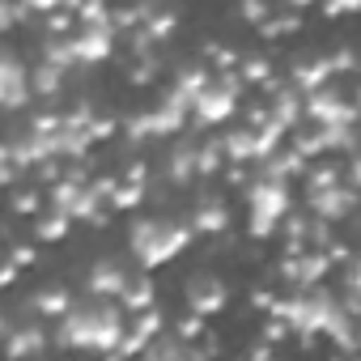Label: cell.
<instances>
[{
	"label": "cell",
	"mask_w": 361,
	"mask_h": 361,
	"mask_svg": "<svg viewBox=\"0 0 361 361\" xmlns=\"http://www.w3.org/2000/svg\"><path fill=\"white\" fill-rule=\"evenodd\" d=\"M123 306L119 298H94L85 306H73L64 319H60V331L56 340L68 344V348H85V353H115L128 323H123Z\"/></svg>",
	"instance_id": "obj_1"
},
{
	"label": "cell",
	"mask_w": 361,
	"mask_h": 361,
	"mask_svg": "<svg viewBox=\"0 0 361 361\" xmlns=\"http://www.w3.org/2000/svg\"><path fill=\"white\" fill-rule=\"evenodd\" d=\"M192 238H196V226L192 221H161V217H140L128 230V247H132V255L145 268L170 264L174 255H183L192 247Z\"/></svg>",
	"instance_id": "obj_2"
},
{
	"label": "cell",
	"mask_w": 361,
	"mask_h": 361,
	"mask_svg": "<svg viewBox=\"0 0 361 361\" xmlns=\"http://www.w3.org/2000/svg\"><path fill=\"white\" fill-rule=\"evenodd\" d=\"M285 217H289V183L285 178H268V174L251 178L247 183V221H251L247 230H251V238L264 243V238L281 234Z\"/></svg>",
	"instance_id": "obj_3"
},
{
	"label": "cell",
	"mask_w": 361,
	"mask_h": 361,
	"mask_svg": "<svg viewBox=\"0 0 361 361\" xmlns=\"http://www.w3.org/2000/svg\"><path fill=\"white\" fill-rule=\"evenodd\" d=\"M243 90H247V81L238 77V68H234V73H217V77H213V81L200 90L192 119H196L200 128L230 123V119H234V111H238V98H243Z\"/></svg>",
	"instance_id": "obj_4"
},
{
	"label": "cell",
	"mask_w": 361,
	"mask_h": 361,
	"mask_svg": "<svg viewBox=\"0 0 361 361\" xmlns=\"http://www.w3.org/2000/svg\"><path fill=\"white\" fill-rule=\"evenodd\" d=\"M306 119L310 123H361V111L348 94H340V85H319L306 90Z\"/></svg>",
	"instance_id": "obj_5"
},
{
	"label": "cell",
	"mask_w": 361,
	"mask_h": 361,
	"mask_svg": "<svg viewBox=\"0 0 361 361\" xmlns=\"http://www.w3.org/2000/svg\"><path fill=\"white\" fill-rule=\"evenodd\" d=\"M77 64H106L115 56V26L111 22H81L73 35Z\"/></svg>",
	"instance_id": "obj_6"
},
{
	"label": "cell",
	"mask_w": 361,
	"mask_h": 361,
	"mask_svg": "<svg viewBox=\"0 0 361 361\" xmlns=\"http://www.w3.org/2000/svg\"><path fill=\"white\" fill-rule=\"evenodd\" d=\"M357 204H361V188H353L348 178L336 188H323V192H306V209L314 217H327V221H344Z\"/></svg>",
	"instance_id": "obj_7"
},
{
	"label": "cell",
	"mask_w": 361,
	"mask_h": 361,
	"mask_svg": "<svg viewBox=\"0 0 361 361\" xmlns=\"http://www.w3.org/2000/svg\"><path fill=\"white\" fill-rule=\"evenodd\" d=\"M166 331V319H161V310L157 306H149V310H140V314H132V327L123 331V340H119V357H136V353H145L157 336Z\"/></svg>",
	"instance_id": "obj_8"
},
{
	"label": "cell",
	"mask_w": 361,
	"mask_h": 361,
	"mask_svg": "<svg viewBox=\"0 0 361 361\" xmlns=\"http://www.w3.org/2000/svg\"><path fill=\"white\" fill-rule=\"evenodd\" d=\"M30 98H35V81H30V73L22 68L18 51L9 47V51H5V85H0V102H5V111H22Z\"/></svg>",
	"instance_id": "obj_9"
},
{
	"label": "cell",
	"mask_w": 361,
	"mask_h": 361,
	"mask_svg": "<svg viewBox=\"0 0 361 361\" xmlns=\"http://www.w3.org/2000/svg\"><path fill=\"white\" fill-rule=\"evenodd\" d=\"M226 302H230V293H226V285L217 276H192L188 281V310L213 319V314L226 310Z\"/></svg>",
	"instance_id": "obj_10"
},
{
	"label": "cell",
	"mask_w": 361,
	"mask_h": 361,
	"mask_svg": "<svg viewBox=\"0 0 361 361\" xmlns=\"http://www.w3.org/2000/svg\"><path fill=\"white\" fill-rule=\"evenodd\" d=\"M128 272L115 264V259H94V268L85 272V289L94 293V298H119L123 289H128Z\"/></svg>",
	"instance_id": "obj_11"
},
{
	"label": "cell",
	"mask_w": 361,
	"mask_h": 361,
	"mask_svg": "<svg viewBox=\"0 0 361 361\" xmlns=\"http://www.w3.org/2000/svg\"><path fill=\"white\" fill-rule=\"evenodd\" d=\"M43 348H47L43 327L5 319V353H9V357H35V353H43Z\"/></svg>",
	"instance_id": "obj_12"
},
{
	"label": "cell",
	"mask_w": 361,
	"mask_h": 361,
	"mask_svg": "<svg viewBox=\"0 0 361 361\" xmlns=\"http://www.w3.org/2000/svg\"><path fill=\"white\" fill-rule=\"evenodd\" d=\"M336 73H331V56H298L293 64H289V81L306 94V90H319V85H327Z\"/></svg>",
	"instance_id": "obj_13"
},
{
	"label": "cell",
	"mask_w": 361,
	"mask_h": 361,
	"mask_svg": "<svg viewBox=\"0 0 361 361\" xmlns=\"http://www.w3.org/2000/svg\"><path fill=\"white\" fill-rule=\"evenodd\" d=\"M73 234V217L68 213H60V209H51L47 204V213H39V217H30V238L35 243H64Z\"/></svg>",
	"instance_id": "obj_14"
},
{
	"label": "cell",
	"mask_w": 361,
	"mask_h": 361,
	"mask_svg": "<svg viewBox=\"0 0 361 361\" xmlns=\"http://www.w3.org/2000/svg\"><path fill=\"white\" fill-rule=\"evenodd\" d=\"M192 226H196V234H226V230H230V209H226V200H217V196L196 200Z\"/></svg>",
	"instance_id": "obj_15"
},
{
	"label": "cell",
	"mask_w": 361,
	"mask_h": 361,
	"mask_svg": "<svg viewBox=\"0 0 361 361\" xmlns=\"http://www.w3.org/2000/svg\"><path fill=\"white\" fill-rule=\"evenodd\" d=\"M73 306H77V302H73V293H68L64 285H47V289H39V293L30 298V310L43 314V319H56V323H60Z\"/></svg>",
	"instance_id": "obj_16"
},
{
	"label": "cell",
	"mask_w": 361,
	"mask_h": 361,
	"mask_svg": "<svg viewBox=\"0 0 361 361\" xmlns=\"http://www.w3.org/2000/svg\"><path fill=\"white\" fill-rule=\"evenodd\" d=\"M221 145H226V157H230V161H259V140H255V128H251V123L230 128V132L221 136Z\"/></svg>",
	"instance_id": "obj_17"
},
{
	"label": "cell",
	"mask_w": 361,
	"mask_h": 361,
	"mask_svg": "<svg viewBox=\"0 0 361 361\" xmlns=\"http://www.w3.org/2000/svg\"><path fill=\"white\" fill-rule=\"evenodd\" d=\"M166 178H170V183H178V188H183V183H192V178H196V145H174L170 153H166Z\"/></svg>",
	"instance_id": "obj_18"
},
{
	"label": "cell",
	"mask_w": 361,
	"mask_h": 361,
	"mask_svg": "<svg viewBox=\"0 0 361 361\" xmlns=\"http://www.w3.org/2000/svg\"><path fill=\"white\" fill-rule=\"evenodd\" d=\"M64 73H68V68H60V64H51V60H39V64L30 68L35 98H56V94L64 90Z\"/></svg>",
	"instance_id": "obj_19"
},
{
	"label": "cell",
	"mask_w": 361,
	"mask_h": 361,
	"mask_svg": "<svg viewBox=\"0 0 361 361\" xmlns=\"http://www.w3.org/2000/svg\"><path fill=\"white\" fill-rule=\"evenodd\" d=\"M119 306H123L128 314H140V310L157 306V289H153V281H149V276H136V281H128V289L119 293Z\"/></svg>",
	"instance_id": "obj_20"
},
{
	"label": "cell",
	"mask_w": 361,
	"mask_h": 361,
	"mask_svg": "<svg viewBox=\"0 0 361 361\" xmlns=\"http://www.w3.org/2000/svg\"><path fill=\"white\" fill-rule=\"evenodd\" d=\"M344 183V161L340 157H323L319 166L306 170V192H323V188H336Z\"/></svg>",
	"instance_id": "obj_21"
},
{
	"label": "cell",
	"mask_w": 361,
	"mask_h": 361,
	"mask_svg": "<svg viewBox=\"0 0 361 361\" xmlns=\"http://www.w3.org/2000/svg\"><path fill=\"white\" fill-rule=\"evenodd\" d=\"M255 30H259V39H272V43H276V39H289V35H298V30H302V9L272 13V18H268V22H259Z\"/></svg>",
	"instance_id": "obj_22"
},
{
	"label": "cell",
	"mask_w": 361,
	"mask_h": 361,
	"mask_svg": "<svg viewBox=\"0 0 361 361\" xmlns=\"http://www.w3.org/2000/svg\"><path fill=\"white\" fill-rule=\"evenodd\" d=\"M145 196H149V183H128V178L119 174V188H115V196H111V209H115V213H132V209L145 204Z\"/></svg>",
	"instance_id": "obj_23"
},
{
	"label": "cell",
	"mask_w": 361,
	"mask_h": 361,
	"mask_svg": "<svg viewBox=\"0 0 361 361\" xmlns=\"http://www.w3.org/2000/svg\"><path fill=\"white\" fill-rule=\"evenodd\" d=\"M226 145L221 140H204V145H196V174H217V170H226Z\"/></svg>",
	"instance_id": "obj_24"
},
{
	"label": "cell",
	"mask_w": 361,
	"mask_h": 361,
	"mask_svg": "<svg viewBox=\"0 0 361 361\" xmlns=\"http://www.w3.org/2000/svg\"><path fill=\"white\" fill-rule=\"evenodd\" d=\"M238 77H243L247 85H264V81H268V77H276V73H272V60H268V56L247 51V56L238 60Z\"/></svg>",
	"instance_id": "obj_25"
},
{
	"label": "cell",
	"mask_w": 361,
	"mask_h": 361,
	"mask_svg": "<svg viewBox=\"0 0 361 361\" xmlns=\"http://www.w3.org/2000/svg\"><path fill=\"white\" fill-rule=\"evenodd\" d=\"M9 192H13V213H18V217H39L43 204H47L43 183H35V188H9Z\"/></svg>",
	"instance_id": "obj_26"
},
{
	"label": "cell",
	"mask_w": 361,
	"mask_h": 361,
	"mask_svg": "<svg viewBox=\"0 0 361 361\" xmlns=\"http://www.w3.org/2000/svg\"><path fill=\"white\" fill-rule=\"evenodd\" d=\"M145 30H149L157 43H161V39H170V35L178 30V9H161V5H157V9H153V18L145 22Z\"/></svg>",
	"instance_id": "obj_27"
},
{
	"label": "cell",
	"mask_w": 361,
	"mask_h": 361,
	"mask_svg": "<svg viewBox=\"0 0 361 361\" xmlns=\"http://www.w3.org/2000/svg\"><path fill=\"white\" fill-rule=\"evenodd\" d=\"M204 60H209V68L213 73H234L238 68V51H230V47H221V43H204Z\"/></svg>",
	"instance_id": "obj_28"
},
{
	"label": "cell",
	"mask_w": 361,
	"mask_h": 361,
	"mask_svg": "<svg viewBox=\"0 0 361 361\" xmlns=\"http://www.w3.org/2000/svg\"><path fill=\"white\" fill-rule=\"evenodd\" d=\"M204 323H209L204 314H196V310H188L183 319H178V323H174V336H178V340H188V344H196V340H204V336H209V327H204Z\"/></svg>",
	"instance_id": "obj_29"
},
{
	"label": "cell",
	"mask_w": 361,
	"mask_h": 361,
	"mask_svg": "<svg viewBox=\"0 0 361 361\" xmlns=\"http://www.w3.org/2000/svg\"><path fill=\"white\" fill-rule=\"evenodd\" d=\"M26 13H30L26 0H5V9H0V26H5V30H18V26L26 22Z\"/></svg>",
	"instance_id": "obj_30"
},
{
	"label": "cell",
	"mask_w": 361,
	"mask_h": 361,
	"mask_svg": "<svg viewBox=\"0 0 361 361\" xmlns=\"http://www.w3.org/2000/svg\"><path fill=\"white\" fill-rule=\"evenodd\" d=\"M238 18L251 22V26H259V22L272 18V9H268V0H243V5H238Z\"/></svg>",
	"instance_id": "obj_31"
},
{
	"label": "cell",
	"mask_w": 361,
	"mask_h": 361,
	"mask_svg": "<svg viewBox=\"0 0 361 361\" xmlns=\"http://www.w3.org/2000/svg\"><path fill=\"white\" fill-rule=\"evenodd\" d=\"M353 68H361L357 47H340V51H331V73H336V77H340V73H353Z\"/></svg>",
	"instance_id": "obj_32"
},
{
	"label": "cell",
	"mask_w": 361,
	"mask_h": 361,
	"mask_svg": "<svg viewBox=\"0 0 361 361\" xmlns=\"http://www.w3.org/2000/svg\"><path fill=\"white\" fill-rule=\"evenodd\" d=\"M119 132V119L115 115H94V123H90V140L98 145V140H111Z\"/></svg>",
	"instance_id": "obj_33"
},
{
	"label": "cell",
	"mask_w": 361,
	"mask_h": 361,
	"mask_svg": "<svg viewBox=\"0 0 361 361\" xmlns=\"http://www.w3.org/2000/svg\"><path fill=\"white\" fill-rule=\"evenodd\" d=\"M9 259H13L18 268H35V264H39V247H35V238H30V243H18V247L9 251Z\"/></svg>",
	"instance_id": "obj_34"
},
{
	"label": "cell",
	"mask_w": 361,
	"mask_h": 361,
	"mask_svg": "<svg viewBox=\"0 0 361 361\" xmlns=\"http://www.w3.org/2000/svg\"><path fill=\"white\" fill-rule=\"evenodd\" d=\"M323 251L331 255V264H336V268H348V259H353V247H348V243H340V238H331Z\"/></svg>",
	"instance_id": "obj_35"
},
{
	"label": "cell",
	"mask_w": 361,
	"mask_h": 361,
	"mask_svg": "<svg viewBox=\"0 0 361 361\" xmlns=\"http://www.w3.org/2000/svg\"><path fill=\"white\" fill-rule=\"evenodd\" d=\"M276 302H281V293H268V289H251V306H255V310L272 314V310H276Z\"/></svg>",
	"instance_id": "obj_36"
},
{
	"label": "cell",
	"mask_w": 361,
	"mask_h": 361,
	"mask_svg": "<svg viewBox=\"0 0 361 361\" xmlns=\"http://www.w3.org/2000/svg\"><path fill=\"white\" fill-rule=\"evenodd\" d=\"M123 178H128V183H149V161H128Z\"/></svg>",
	"instance_id": "obj_37"
},
{
	"label": "cell",
	"mask_w": 361,
	"mask_h": 361,
	"mask_svg": "<svg viewBox=\"0 0 361 361\" xmlns=\"http://www.w3.org/2000/svg\"><path fill=\"white\" fill-rule=\"evenodd\" d=\"M18 276H22V268H18L13 259H5V268H0V285L13 289V285H18Z\"/></svg>",
	"instance_id": "obj_38"
},
{
	"label": "cell",
	"mask_w": 361,
	"mask_h": 361,
	"mask_svg": "<svg viewBox=\"0 0 361 361\" xmlns=\"http://www.w3.org/2000/svg\"><path fill=\"white\" fill-rule=\"evenodd\" d=\"M285 5H289V9H310L314 0H285Z\"/></svg>",
	"instance_id": "obj_39"
},
{
	"label": "cell",
	"mask_w": 361,
	"mask_h": 361,
	"mask_svg": "<svg viewBox=\"0 0 361 361\" xmlns=\"http://www.w3.org/2000/svg\"><path fill=\"white\" fill-rule=\"evenodd\" d=\"M353 102H357V111H361V85H357V90H353Z\"/></svg>",
	"instance_id": "obj_40"
},
{
	"label": "cell",
	"mask_w": 361,
	"mask_h": 361,
	"mask_svg": "<svg viewBox=\"0 0 361 361\" xmlns=\"http://www.w3.org/2000/svg\"><path fill=\"white\" fill-rule=\"evenodd\" d=\"M149 5H157V0H149Z\"/></svg>",
	"instance_id": "obj_41"
}]
</instances>
